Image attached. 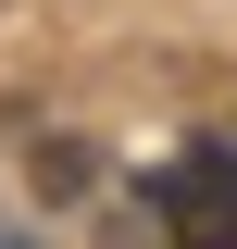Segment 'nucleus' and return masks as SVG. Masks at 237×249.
<instances>
[{"mask_svg":"<svg viewBox=\"0 0 237 249\" xmlns=\"http://www.w3.org/2000/svg\"><path fill=\"white\" fill-rule=\"evenodd\" d=\"M162 237L175 249H237V150L225 137L175 150V175H162Z\"/></svg>","mask_w":237,"mask_h":249,"instance_id":"obj_1","label":"nucleus"}]
</instances>
